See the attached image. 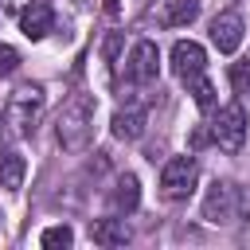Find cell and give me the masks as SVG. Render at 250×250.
<instances>
[{"mask_svg":"<svg viewBox=\"0 0 250 250\" xmlns=\"http://www.w3.org/2000/svg\"><path fill=\"white\" fill-rule=\"evenodd\" d=\"M94 113H98V102L94 94H74L62 109H59V121H55V137L66 152H82L94 137Z\"/></svg>","mask_w":250,"mask_h":250,"instance_id":"6da1fadb","label":"cell"},{"mask_svg":"<svg viewBox=\"0 0 250 250\" xmlns=\"http://www.w3.org/2000/svg\"><path fill=\"white\" fill-rule=\"evenodd\" d=\"M43 105H47V94H43V86L39 82H23V86H16L12 94H8V102H4V129L12 133V137H31L35 133V121L43 117Z\"/></svg>","mask_w":250,"mask_h":250,"instance_id":"7a4b0ae2","label":"cell"},{"mask_svg":"<svg viewBox=\"0 0 250 250\" xmlns=\"http://www.w3.org/2000/svg\"><path fill=\"white\" fill-rule=\"evenodd\" d=\"M195 180H199L195 156H168L164 168H160V195L168 203H184L195 191Z\"/></svg>","mask_w":250,"mask_h":250,"instance_id":"3957f363","label":"cell"},{"mask_svg":"<svg viewBox=\"0 0 250 250\" xmlns=\"http://www.w3.org/2000/svg\"><path fill=\"white\" fill-rule=\"evenodd\" d=\"M211 141L223 148V152H238L242 141H246V109L238 102L223 105L215 117H211Z\"/></svg>","mask_w":250,"mask_h":250,"instance_id":"277c9868","label":"cell"},{"mask_svg":"<svg viewBox=\"0 0 250 250\" xmlns=\"http://www.w3.org/2000/svg\"><path fill=\"white\" fill-rule=\"evenodd\" d=\"M203 219L215 227H227L238 219V184L230 180H215L203 195Z\"/></svg>","mask_w":250,"mask_h":250,"instance_id":"5b68a950","label":"cell"},{"mask_svg":"<svg viewBox=\"0 0 250 250\" xmlns=\"http://www.w3.org/2000/svg\"><path fill=\"white\" fill-rule=\"evenodd\" d=\"M125 78L133 86H152L160 78V51H156L152 39H137L133 43V51L125 59Z\"/></svg>","mask_w":250,"mask_h":250,"instance_id":"8992f818","label":"cell"},{"mask_svg":"<svg viewBox=\"0 0 250 250\" xmlns=\"http://www.w3.org/2000/svg\"><path fill=\"white\" fill-rule=\"evenodd\" d=\"M199 16V0H152L145 8V20L156 27H188Z\"/></svg>","mask_w":250,"mask_h":250,"instance_id":"52a82bcc","label":"cell"},{"mask_svg":"<svg viewBox=\"0 0 250 250\" xmlns=\"http://www.w3.org/2000/svg\"><path fill=\"white\" fill-rule=\"evenodd\" d=\"M211 43L219 47V55H234L242 47V16L238 12H219L211 20Z\"/></svg>","mask_w":250,"mask_h":250,"instance_id":"ba28073f","label":"cell"},{"mask_svg":"<svg viewBox=\"0 0 250 250\" xmlns=\"http://www.w3.org/2000/svg\"><path fill=\"white\" fill-rule=\"evenodd\" d=\"M203 66H207V51H203V43H195V39H180L176 47H172V70H176V78H195V74H203Z\"/></svg>","mask_w":250,"mask_h":250,"instance_id":"9c48e42d","label":"cell"},{"mask_svg":"<svg viewBox=\"0 0 250 250\" xmlns=\"http://www.w3.org/2000/svg\"><path fill=\"white\" fill-rule=\"evenodd\" d=\"M51 27H55V12H51V4H43V0H31V4L20 12V31H23L31 43L47 39V35H51Z\"/></svg>","mask_w":250,"mask_h":250,"instance_id":"30bf717a","label":"cell"},{"mask_svg":"<svg viewBox=\"0 0 250 250\" xmlns=\"http://www.w3.org/2000/svg\"><path fill=\"white\" fill-rule=\"evenodd\" d=\"M113 137H117V141H141V137H145V105L125 102V105L113 113Z\"/></svg>","mask_w":250,"mask_h":250,"instance_id":"8fae6325","label":"cell"},{"mask_svg":"<svg viewBox=\"0 0 250 250\" xmlns=\"http://www.w3.org/2000/svg\"><path fill=\"white\" fill-rule=\"evenodd\" d=\"M109 203H113V211H137V203H141V180L133 176V172H121L117 180H113V191H109Z\"/></svg>","mask_w":250,"mask_h":250,"instance_id":"7c38bea8","label":"cell"},{"mask_svg":"<svg viewBox=\"0 0 250 250\" xmlns=\"http://www.w3.org/2000/svg\"><path fill=\"white\" fill-rule=\"evenodd\" d=\"M23 176H27V160L16 148H4L0 152V188L4 191H20L23 188Z\"/></svg>","mask_w":250,"mask_h":250,"instance_id":"4fadbf2b","label":"cell"},{"mask_svg":"<svg viewBox=\"0 0 250 250\" xmlns=\"http://www.w3.org/2000/svg\"><path fill=\"white\" fill-rule=\"evenodd\" d=\"M90 238L98 246H125L133 234H129L125 219H98V223H90Z\"/></svg>","mask_w":250,"mask_h":250,"instance_id":"5bb4252c","label":"cell"},{"mask_svg":"<svg viewBox=\"0 0 250 250\" xmlns=\"http://www.w3.org/2000/svg\"><path fill=\"white\" fill-rule=\"evenodd\" d=\"M188 94H191V102H195L199 109H211V105H215V82H211L207 74L188 78Z\"/></svg>","mask_w":250,"mask_h":250,"instance_id":"9a60e30c","label":"cell"},{"mask_svg":"<svg viewBox=\"0 0 250 250\" xmlns=\"http://www.w3.org/2000/svg\"><path fill=\"white\" fill-rule=\"evenodd\" d=\"M74 242V230L66 227V223H59V227H47L43 234H39V246L43 250H66Z\"/></svg>","mask_w":250,"mask_h":250,"instance_id":"2e32d148","label":"cell"},{"mask_svg":"<svg viewBox=\"0 0 250 250\" xmlns=\"http://www.w3.org/2000/svg\"><path fill=\"white\" fill-rule=\"evenodd\" d=\"M16 70H20V51L8 47V43H0V78H8Z\"/></svg>","mask_w":250,"mask_h":250,"instance_id":"e0dca14e","label":"cell"},{"mask_svg":"<svg viewBox=\"0 0 250 250\" xmlns=\"http://www.w3.org/2000/svg\"><path fill=\"white\" fill-rule=\"evenodd\" d=\"M230 86L238 90V94H246V86H250V62L242 59V62H230Z\"/></svg>","mask_w":250,"mask_h":250,"instance_id":"ac0fdd59","label":"cell"},{"mask_svg":"<svg viewBox=\"0 0 250 250\" xmlns=\"http://www.w3.org/2000/svg\"><path fill=\"white\" fill-rule=\"evenodd\" d=\"M117 51H121V35H117V31H109V35H105V43H102L105 62H117Z\"/></svg>","mask_w":250,"mask_h":250,"instance_id":"d6986e66","label":"cell"},{"mask_svg":"<svg viewBox=\"0 0 250 250\" xmlns=\"http://www.w3.org/2000/svg\"><path fill=\"white\" fill-rule=\"evenodd\" d=\"M238 215L250 223V188H246V191H238Z\"/></svg>","mask_w":250,"mask_h":250,"instance_id":"ffe728a7","label":"cell"},{"mask_svg":"<svg viewBox=\"0 0 250 250\" xmlns=\"http://www.w3.org/2000/svg\"><path fill=\"white\" fill-rule=\"evenodd\" d=\"M27 4H31V0H0V8H4V12H16V16H20Z\"/></svg>","mask_w":250,"mask_h":250,"instance_id":"44dd1931","label":"cell"},{"mask_svg":"<svg viewBox=\"0 0 250 250\" xmlns=\"http://www.w3.org/2000/svg\"><path fill=\"white\" fill-rule=\"evenodd\" d=\"M207 141H211V129H195V133H191V145H195V148H203Z\"/></svg>","mask_w":250,"mask_h":250,"instance_id":"7402d4cb","label":"cell"}]
</instances>
